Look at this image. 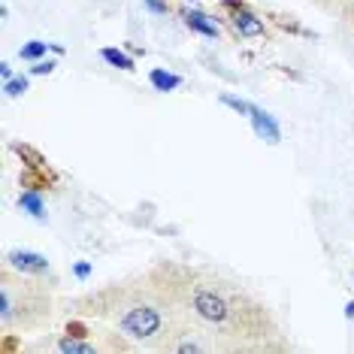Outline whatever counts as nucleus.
Listing matches in <instances>:
<instances>
[{"mask_svg":"<svg viewBox=\"0 0 354 354\" xmlns=\"http://www.w3.org/2000/svg\"><path fill=\"white\" fill-rule=\"evenodd\" d=\"M146 272L176 306L185 324L212 342L215 354L291 351L276 312L243 281L185 261H155Z\"/></svg>","mask_w":354,"mask_h":354,"instance_id":"f257e3e1","label":"nucleus"},{"mask_svg":"<svg viewBox=\"0 0 354 354\" xmlns=\"http://www.w3.org/2000/svg\"><path fill=\"white\" fill-rule=\"evenodd\" d=\"M70 306L76 309V315L106 321L115 330H122L136 348L158 354L167 351V342L179 324L176 306L149 279V272L94 288V291L76 297Z\"/></svg>","mask_w":354,"mask_h":354,"instance_id":"f03ea898","label":"nucleus"},{"mask_svg":"<svg viewBox=\"0 0 354 354\" xmlns=\"http://www.w3.org/2000/svg\"><path fill=\"white\" fill-rule=\"evenodd\" d=\"M58 315L55 288L39 276L0 267V333H43Z\"/></svg>","mask_w":354,"mask_h":354,"instance_id":"7ed1b4c3","label":"nucleus"},{"mask_svg":"<svg viewBox=\"0 0 354 354\" xmlns=\"http://www.w3.org/2000/svg\"><path fill=\"white\" fill-rule=\"evenodd\" d=\"M3 263H10V267L21 270V272H30V276H43V272L49 270V261L34 252H10L3 257Z\"/></svg>","mask_w":354,"mask_h":354,"instance_id":"20e7f679","label":"nucleus"},{"mask_svg":"<svg viewBox=\"0 0 354 354\" xmlns=\"http://www.w3.org/2000/svg\"><path fill=\"white\" fill-rule=\"evenodd\" d=\"M233 28L239 30V37H263L267 34V28H263V21L257 19V15H252L248 10H233Z\"/></svg>","mask_w":354,"mask_h":354,"instance_id":"39448f33","label":"nucleus"},{"mask_svg":"<svg viewBox=\"0 0 354 354\" xmlns=\"http://www.w3.org/2000/svg\"><path fill=\"white\" fill-rule=\"evenodd\" d=\"M185 21H188V28H194L200 30V34H206V37H218V28L209 21V15L203 12H185Z\"/></svg>","mask_w":354,"mask_h":354,"instance_id":"423d86ee","label":"nucleus"},{"mask_svg":"<svg viewBox=\"0 0 354 354\" xmlns=\"http://www.w3.org/2000/svg\"><path fill=\"white\" fill-rule=\"evenodd\" d=\"M309 3L318 6L321 12H330V15H336V19H339L342 10H345V6H351L354 0H309Z\"/></svg>","mask_w":354,"mask_h":354,"instance_id":"0eeeda50","label":"nucleus"},{"mask_svg":"<svg viewBox=\"0 0 354 354\" xmlns=\"http://www.w3.org/2000/svg\"><path fill=\"white\" fill-rule=\"evenodd\" d=\"M103 58H106L109 64H115V67H122V70H133V61L127 58V55H122L118 49H103Z\"/></svg>","mask_w":354,"mask_h":354,"instance_id":"6e6552de","label":"nucleus"},{"mask_svg":"<svg viewBox=\"0 0 354 354\" xmlns=\"http://www.w3.org/2000/svg\"><path fill=\"white\" fill-rule=\"evenodd\" d=\"M254 122H257V133H267V136H270V142H276L279 131L272 127V122H270L267 115H263V112H257V109H254Z\"/></svg>","mask_w":354,"mask_h":354,"instance_id":"1a4fd4ad","label":"nucleus"},{"mask_svg":"<svg viewBox=\"0 0 354 354\" xmlns=\"http://www.w3.org/2000/svg\"><path fill=\"white\" fill-rule=\"evenodd\" d=\"M151 82H155L160 91H167V88L179 85V76H167V73H160V70H155V73H151Z\"/></svg>","mask_w":354,"mask_h":354,"instance_id":"9d476101","label":"nucleus"},{"mask_svg":"<svg viewBox=\"0 0 354 354\" xmlns=\"http://www.w3.org/2000/svg\"><path fill=\"white\" fill-rule=\"evenodd\" d=\"M19 203H21V206H28L34 215H43V203H39V200H37L34 194H21Z\"/></svg>","mask_w":354,"mask_h":354,"instance_id":"9b49d317","label":"nucleus"},{"mask_svg":"<svg viewBox=\"0 0 354 354\" xmlns=\"http://www.w3.org/2000/svg\"><path fill=\"white\" fill-rule=\"evenodd\" d=\"M43 52H46L43 43H30V46H25V49H21V58H39Z\"/></svg>","mask_w":354,"mask_h":354,"instance_id":"f8f14e48","label":"nucleus"},{"mask_svg":"<svg viewBox=\"0 0 354 354\" xmlns=\"http://www.w3.org/2000/svg\"><path fill=\"white\" fill-rule=\"evenodd\" d=\"M339 19H342V25H345V28H348V30H351V34H354V3H351V6H345V10H342V15H339Z\"/></svg>","mask_w":354,"mask_h":354,"instance_id":"ddd939ff","label":"nucleus"},{"mask_svg":"<svg viewBox=\"0 0 354 354\" xmlns=\"http://www.w3.org/2000/svg\"><path fill=\"white\" fill-rule=\"evenodd\" d=\"M25 88H28V82H25V79H12V82L6 85V91H10L12 97H15V94H21V91H25Z\"/></svg>","mask_w":354,"mask_h":354,"instance_id":"4468645a","label":"nucleus"},{"mask_svg":"<svg viewBox=\"0 0 354 354\" xmlns=\"http://www.w3.org/2000/svg\"><path fill=\"white\" fill-rule=\"evenodd\" d=\"M272 21L281 28H288V30H294V34H300V25H297V21H285V15H272Z\"/></svg>","mask_w":354,"mask_h":354,"instance_id":"2eb2a0df","label":"nucleus"},{"mask_svg":"<svg viewBox=\"0 0 354 354\" xmlns=\"http://www.w3.org/2000/svg\"><path fill=\"white\" fill-rule=\"evenodd\" d=\"M146 3H149L155 12H167V10H170V3H167V0H146Z\"/></svg>","mask_w":354,"mask_h":354,"instance_id":"dca6fc26","label":"nucleus"},{"mask_svg":"<svg viewBox=\"0 0 354 354\" xmlns=\"http://www.w3.org/2000/svg\"><path fill=\"white\" fill-rule=\"evenodd\" d=\"M52 67H55L52 61H43V64H37V67H34V73H49Z\"/></svg>","mask_w":354,"mask_h":354,"instance_id":"f3484780","label":"nucleus"}]
</instances>
